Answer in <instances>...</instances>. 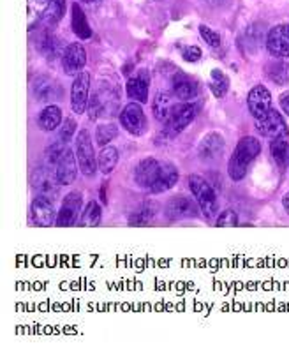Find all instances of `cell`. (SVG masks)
Instances as JSON below:
<instances>
[{
    "label": "cell",
    "mask_w": 289,
    "mask_h": 351,
    "mask_svg": "<svg viewBox=\"0 0 289 351\" xmlns=\"http://www.w3.org/2000/svg\"><path fill=\"white\" fill-rule=\"evenodd\" d=\"M66 14V0H29L30 21H41L42 25L53 27Z\"/></svg>",
    "instance_id": "obj_2"
},
{
    "label": "cell",
    "mask_w": 289,
    "mask_h": 351,
    "mask_svg": "<svg viewBox=\"0 0 289 351\" xmlns=\"http://www.w3.org/2000/svg\"><path fill=\"white\" fill-rule=\"evenodd\" d=\"M120 125L132 134V136H143L144 132L149 131V122L144 117L141 103L132 101L120 113Z\"/></svg>",
    "instance_id": "obj_6"
},
{
    "label": "cell",
    "mask_w": 289,
    "mask_h": 351,
    "mask_svg": "<svg viewBox=\"0 0 289 351\" xmlns=\"http://www.w3.org/2000/svg\"><path fill=\"white\" fill-rule=\"evenodd\" d=\"M196 113H198V106H196L192 101L177 104L173 112H171L170 119L164 122L166 124L164 136H170V138L178 136V134L187 128V125L192 124V120L196 119Z\"/></svg>",
    "instance_id": "obj_5"
},
{
    "label": "cell",
    "mask_w": 289,
    "mask_h": 351,
    "mask_svg": "<svg viewBox=\"0 0 289 351\" xmlns=\"http://www.w3.org/2000/svg\"><path fill=\"white\" fill-rule=\"evenodd\" d=\"M155 203L147 202L143 205L136 208V210L132 212L131 217H129V224L131 226H144V224H149V221H152V217L155 215Z\"/></svg>",
    "instance_id": "obj_31"
},
{
    "label": "cell",
    "mask_w": 289,
    "mask_h": 351,
    "mask_svg": "<svg viewBox=\"0 0 289 351\" xmlns=\"http://www.w3.org/2000/svg\"><path fill=\"white\" fill-rule=\"evenodd\" d=\"M159 166H161V161L153 159V157H147L143 161H140V165L134 169V182L141 187V189H150L158 177Z\"/></svg>",
    "instance_id": "obj_20"
},
{
    "label": "cell",
    "mask_w": 289,
    "mask_h": 351,
    "mask_svg": "<svg viewBox=\"0 0 289 351\" xmlns=\"http://www.w3.org/2000/svg\"><path fill=\"white\" fill-rule=\"evenodd\" d=\"M182 57L186 62H198L199 58H201V48H198V46H187V48H184Z\"/></svg>",
    "instance_id": "obj_39"
},
{
    "label": "cell",
    "mask_w": 289,
    "mask_h": 351,
    "mask_svg": "<svg viewBox=\"0 0 289 351\" xmlns=\"http://www.w3.org/2000/svg\"><path fill=\"white\" fill-rule=\"evenodd\" d=\"M118 136V125L113 122H106V124H99L95 129V141L99 147H106L110 141H113Z\"/></svg>",
    "instance_id": "obj_34"
},
{
    "label": "cell",
    "mask_w": 289,
    "mask_h": 351,
    "mask_svg": "<svg viewBox=\"0 0 289 351\" xmlns=\"http://www.w3.org/2000/svg\"><path fill=\"white\" fill-rule=\"evenodd\" d=\"M90 75L81 71L79 75H76L75 82H73V87H71V108L73 112L81 115L88 106V101H90Z\"/></svg>",
    "instance_id": "obj_9"
},
{
    "label": "cell",
    "mask_w": 289,
    "mask_h": 351,
    "mask_svg": "<svg viewBox=\"0 0 289 351\" xmlns=\"http://www.w3.org/2000/svg\"><path fill=\"white\" fill-rule=\"evenodd\" d=\"M87 64V51L79 43H71L64 48L62 53V69L66 75L76 76L85 69Z\"/></svg>",
    "instance_id": "obj_10"
},
{
    "label": "cell",
    "mask_w": 289,
    "mask_h": 351,
    "mask_svg": "<svg viewBox=\"0 0 289 351\" xmlns=\"http://www.w3.org/2000/svg\"><path fill=\"white\" fill-rule=\"evenodd\" d=\"M39 51H41V55H45L48 60H53V58H57L58 55L62 57V53H64V50L60 48V41L57 39V36L50 34L48 30L42 34V39L39 41Z\"/></svg>",
    "instance_id": "obj_28"
},
{
    "label": "cell",
    "mask_w": 289,
    "mask_h": 351,
    "mask_svg": "<svg viewBox=\"0 0 289 351\" xmlns=\"http://www.w3.org/2000/svg\"><path fill=\"white\" fill-rule=\"evenodd\" d=\"M83 212V193L79 191H73L64 198L62 207L57 214V221L55 224L60 228L64 226H75L78 219L81 217Z\"/></svg>",
    "instance_id": "obj_8"
},
{
    "label": "cell",
    "mask_w": 289,
    "mask_h": 351,
    "mask_svg": "<svg viewBox=\"0 0 289 351\" xmlns=\"http://www.w3.org/2000/svg\"><path fill=\"white\" fill-rule=\"evenodd\" d=\"M58 182L62 186H71L76 180V173H78V162H76V154L73 150L67 149L64 156L60 157V161L57 162L55 168Z\"/></svg>",
    "instance_id": "obj_19"
},
{
    "label": "cell",
    "mask_w": 289,
    "mask_h": 351,
    "mask_svg": "<svg viewBox=\"0 0 289 351\" xmlns=\"http://www.w3.org/2000/svg\"><path fill=\"white\" fill-rule=\"evenodd\" d=\"M32 219H34V224H38V226H51V224L57 221L53 202H51V199L42 198V196H38V198L34 199Z\"/></svg>",
    "instance_id": "obj_21"
},
{
    "label": "cell",
    "mask_w": 289,
    "mask_h": 351,
    "mask_svg": "<svg viewBox=\"0 0 289 351\" xmlns=\"http://www.w3.org/2000/svg\"><path fill=\"white\" fill-rule=\"evenodd\" d=\"M199 34H201L203 41L207 43L208 46H212V48H217L221 45V36L217 32H214L210 27L199 25Z\"/></svg>",
    "instance_id": "obj_37"
},
{
    "label": "cell",
    "mask_w": 289,
    "mask_h": 351,
    "mask_svg": "<svg viewBox=\"0 0 289 351\" xmlns=\"http://www.w3.org/2000/svg\"><path fill=\"white\" fill-rule=\"evenodd\" d=\"M32 186L38 193V196H42L46 199H51L53 202L55 198L58 196V189L62 184L58 182L57 173H55L53 169L48 166H41L34 171L32 175Z\"/></svg>",
    "instance_id": "obj_7"
},
{
    "label": "cell",
    "mask_w": 289,
    "mask_h": 351,
    "mask_svg": "<svg viewBox=\"0 0 289 351\" xmlns=\"http://www.w3.org/2000/svg\"><path fill=\"white\" fill-rule=\"evenodd\" d=\"M217 226H236L238 224V215H236V212H233L231 208H227V210H224L223 214L217 217Z\"/></svg>",
    "instance_id": "obj_38"
},
{
    "label": "cell",
    "mask_w": 289,
    "mask_h": 351,
    "mask_svg": "<svg viewBox=\"0 0 289 351\" xmlns=\"http://www.w3.org/2000/svg\"><path fill=\"white\" fill-rule=\"evenodd\" d=\"M101 215H103L101 205L95 202V199H90V202L87 203V207H83L79 224H81V226H97V224L101 223Z\"/></svg>",
    "instance_id": "obj_32"
},
{
    "label": "cell",
    "mask_w": 289,
    "mask_h": 351,
    "mask_svg": "<svg viewBox=\"0 0 289 351\" xmlns=\"http://www.w3.org/2000/svg\"><path fill=\"white\" fill-rule=\"evenodd\" d=\"M166 215L171 221L189 219V217H196L198 215V207L187 196H175L166 205Z\"/></svg>",
    "instance_id": "obj_15"
},
{
    "label": "cell",
    "mask_w": 289,
    "mask_h": 351,
    "mask_svg": "<svg viewBox=\"0 0 289 351\" xmlns=\"http://www.w3.org/2000/svg\"><path fill=\"white\" fill-rule=\"evenodd\" d=\"M261 154V143L257 138L245 136L236 143L229 165H227V175L231 180L240 182L247 175L252 161Z\"/></svg>",
    "instance_id": "obj_1"
},
{
    "label": "cell",
    "mask_w": 289,
    "mask_h": 351,
    "mask_svg": "<svg viewBox=\"0 0 289 351\" xmlns=\"http://www.w3.org/2000/svg\"><path fill=\"white\" fill-rule=\"evenodd\" d=\"M76 159H78V166L81 169V173L85 177H94L99 165H97V159H95L94 145H92V136L87 129H81L78 131V136H76Z\"/></svg>",
    "instance_id": "obj_4"
},
{
    "label": "cell",
    "mask_w": 289,
    "mask_h": 351,
    "mask_svg": "<svg viewBox=\"0 0 289 351\" xmlns=\"http://www.w3.org/2000/svg\"><path fill=\"white\" fill-rule=\"evenodd\" d=\"M189 187L205 217L214 219L217 210H219V203H217V195H215V191L212 189L210 184L199 175H190Z\"/></svg>",
    "instance_id": "obj_3"
},
{
    "label": "cell",
    "mask_w": 289,
    "mask_h": 351,
    "mask_svg": "<svg viewBox=\"0 0 289 351\" xmlns=\"http://www.w3.org/2000/svg\"><path fill=\"white\" fill-rule=\"evenodd\" d=\"M178 182V169L177 166L171 165V162H161L158 171V177L153 180L152 187H150V193L152 195H161L166 191L173 189Z\"/></svg>",
    "instance_id": "obj_16"
},
{
    "label": "cell",
    "mask_w": 289,
    "mask_h": 351,
    "mask_svg": "<svg viewBox=\"0 0 289 351\" xmlns=\"http://www.w3.org/2000/svg\"><path fill=\"white\" fill-rule=\"evenodd\" d=\"M210 90L219 99H223L229 90V78L221 69H214L210 73Z\"/></svg>",
    "instance_id": "obj_33"
},
{
    "label": "cell",
    "mask_w": 289,
    "mask_h": 351,
    "mask_svg": "<svg viewBox=\"0 0 289 351\" xmlns=\"http://www.w3.org/2000/svg\"><path fill=\"white\" fill-rule=\"evenodd\" d=\"M270 150H272V157L281 168H284L289 162V140L288 136L272 138L270 143Z\"/></svg>",
    "instance_id": "obj_30"
},
{
    "label": "cell",
    "mask_w": 289,
    "mask_h": 351,
    "mask_svg": "<svg viewBox=\"0 0 289 351\" xmlns=\"http://www.w3.org/2000/svg\"><path fill=\"white\" fill-rule=\"evenodd\" d=\"M256 131L261 132V136L266 138L289 136L288 124H286L282 115L277 110H270L263 119L256 120Z\"/></svg>",
    "instance_id": "obj_11"
},
{
    "label": "cell",
    "mask_w": 289,
    "mask_h": 351,
    "mask_svg": "<svg viewBox=\"0 0 289 351\" xmlns=\"http://www.w3.org/2000/svg\"><path fill=\"white\" fill-rule=\"evenodd\" d=\"M171 92L177 95L178 101L182 103H189V101H194L199 94L198 83L190 76L184 75V73H177L171 80Z\"/></svg>",
    "instance_id": "obj_17"
},
{
    "label": "cell",
    "mask_w": 289,
    "mask_h": 351,
    "mask_svg": "<svg viewBox=\"0 0 289 351\" xmlns=\"http://www.w3.org/2000/svg\"><path fill=\"white\" fill-rule=\"evenodd\" d=\"M282 207H284V210L289 214V193H286L284 198H282Z\"/></svg>",
    "instance_id": "obj_41"
},
{
    "label": "cell",
    "mask_w": 289,
    "mask_h": 351,
    "mask_svg": "<svg viewBox=\"0 0 289 351\" xmlns=\"http://www.w3.org/2000/svg\"><path fill=\"white\" fill-rule=\"evenodd\" d=\"M34 95L39 103H50L51 101L58 99V88L51 78H39L34 85Z\"/></svg>",
    "instance_id": "obj_26"
},
{
    "label": "cell",
    "mask_w": 289,
    "mask_h": 351,
    "mask_svg": "<svg viewBox=\"0 0 289 351\" xmlns=\"http://www.w3.org/2000/svg\"><path fill=\"white\" fill-rule=\"evenodd\" d=\"M247 108L254 119H263L272 110V94L264 85L252 87L247 94Z\"/></svg>",
    "instance_id": "obj_12"
},
{
    "label": "cell",
    "mask_w": 289,
    "mask_h": 351,
    "mask_svg": "<svg viewBox=\"0 0 289 351\" xmlns=\"http://www.w3.org/2000/svg\"><path fill=\"white\" fill-rule=\"evenodd\" d=\"M71 27H73V32H75L76 38L81 39V41H87V39L92 38V29L78 2L71 8Z\"/></svg>",
    "instance_id": "obj_23"
},
{
    "label": "cell",
    "mask_w": 289,
    "mask_h": 351,
    "mask_svg": "<svg viewBox=\"0 0 289 351\" xmlns=\"http://www.w3.org/2000/svg\"><path fill=\"white\" fill-rule=\"evenodd\" d=\"M116 162H118V149H116V147H112V145L103 147V150L99 152V157H97V165H99L101 173H112L113 169H115Z\"/></svg>",
    "instance_id": "obj_29"
},
{
    "label": "cell",
    "mask_w": 289,
    "mask_h": 351,
    "mask_svg": "<svg viewBox=\"0 0 289 351\" xmlns=\"http://www.w3.org/2000/svg\"><path fill=\"white\" fill-rule=\"evenodd\" d=\"M266 48H268L270 55L275 58H288L289 57V25L282 23V25L273 27L266 36Z\"/></svg>",
    "instance_id": "obj_13"
},
{
    "label": "cell",
    "mask_w": 289,
    "mask_h": 351,
    "mask_svg": "<svg viewBox=\"0 0 289 351\" xmlns=\"http://www.w3.org/2000/svg\"><path fill=\"white\" fill-rule=\"evenodd\" d=\"M224 149H226V141H224L223 134L210 132L199 141L198 156L201 161H215V159H219L223 156Z\"/></svg>",
    "instance_id": "obj_14"
},
{
    "label": "cell",
    "mask_w": 289,
    "mask_h": 351,
    "mask_svg": "<svg viewBox=\"0 0 289 351\" xmlns=\"http://www.w3.org/2000/svg\"><path fill=\"white\" fill-rule=\"evenodd\" d=\"M66 145H67L66 141L62 140H57L55 143H51L50 147L46 149V162H48L50 166L57 165V162L60 161V157H62L64 152L67 150Z\"/></svg>",
    "instance_id": "obj_35"
},
{
    "label": "cell",
    "mask_w": 289,
    "mask_h": 351,
    "mask_svg": "<svg viewBox=\"0 0 289 351\" xmlns=\"http://www.w3.org/2000/svg\"><path fill=\"white\" fill-rule=\"evenodd\" d=\"M83 2H87V4H95V2H99V0H83Z\"/></svg>",
    "instance_id": "obj_42"
},
{
    "label": "cell",
    "mask_w": 289,
    "mask_h": 351,
    "mask_svg": "<svg viewBox=\"0 0 289 351\" xmlns=\"http://www.w3.org/2000/svg\"><path fill=\"white\" fill-rule=\"evenodd\" d=\"M127 90V97L136 103H147L149 101V90H150V75L147 71H140L136 76L127 80L125 85Z\"/></svg>",
    "instance_id": "obj_18"
},
{
    "label": "cell",
    "mask_w": 289,
    "mask_h": 351,
    "mask_svg": "<svg viewBox=\"0 0 289 351\" xmlns=\"http://www.w3.org/2000/svg\"><path fill=\"white\" fill-rule=\"evenodd\" d=\"M279 104H281L282 112L289 117V90L282 92L281 97H279Z\"/></svg>",
    "instance_id": "obj_40"
},
{
    "label": "cell",
    "mask_w": 289,
    "mask_h": 351,
    "mask_svg": "<svg viewBox=\"0 0 289 351\" xmlns=\"http://www.w3.org/2000/svg\"><path fill=\"white\" fill-rule=\"evenodd\" d=\"M60 124H62V110L57 104H48L46 108H42V112L38 117L39 129L50 132L60 128Z\"/></svg>",
    "instance_id": "obj_24"
},
{
    "label": "cell",
    "mask_w": 289,
    "mask_h": 351,
    "mask_svg": "<svg viewBox=\"0 0 289 351\" xmlns=\"http://www.w3.org/2000/svg\"><path fill=\"white\" fill-rule=\"evenodd\" d=\"M75 134H76V122L75 119H71L69 117V119H66L62 124H60V129H58V140L69 143Z\"/></svg>",
    "instance_id": "obj_36"
},
{
    "label": "cell",
    "mask_w": 289,
    "mask_h": 351,
    "mask_svg": "<svg viewBox=\"0 0 289 351\" xmlns=\"http://www.w3.org/2000/svg\"><path fill=\"white\" fill-rule=\"evenodd\" d=\"M261 43H263V29L260 25H251L238 39L240 48L244 51H252V53L260 48Z\"/></svg>",
    "instance_id": "obj_27"
},
{
    "label": "cell",
    "mask_w": 289,
    "mask_h": 351,
    "mask_svg": "<svg viewBox=\"0 0 289 351\" xmlns=\"http://www.w3.org/2000/svg\"><path fill=\"white\" fill-rule=\"evenodd\" d=\"M266 78L275 85H288L289 83V62L286 58H275L264 67Z\"/></svg>",
    "instance_id": "obj_25"
},
{
    "label": "cell",
    "mask_w": 289,
    "mask_h": 351,
    "mask_svg": "<svg viewBox=\"0 0 289 351\" xmlns=\"http://www.w3.org/2000/svg\"><path fill=\"white\" fill-rule=\"evenodd\" d=\"M177 95L173 92H168V90H161L158 95H155V99H153L152 104V112L153 117L161 122H166V120L170 119L171 112L175 110L177 106Z\"/></svg>",
    "instance_id": "obj_22"
}]
</instances>
